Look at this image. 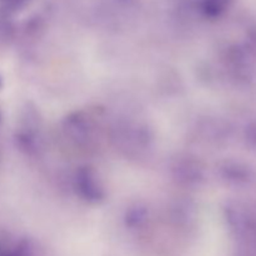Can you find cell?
Masks as SVG:
<instances>
[{"label":"cell","mask_w":256,"mask_h":256,"mask_svg":"<svg viewBox=\"0 0 256 256\" xmlns=\"http://www.w3.org/2000/svg\"><path fill=\"white\" fill-rule=\"evenodd\" d=\"M5 2H14V0H5Z\"/></svg>","instance_id":"obj_1"}]
</instances>
